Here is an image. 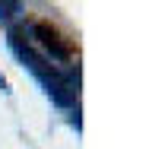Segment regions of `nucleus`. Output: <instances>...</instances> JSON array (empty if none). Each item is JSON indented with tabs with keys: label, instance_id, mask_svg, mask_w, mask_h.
<instances>
[{
	"label": "nucleus",
	"instance_id": "obj_2",
	"mask_svg": "<svg viewBox=\"0 0 146 149\" xmlns=\"http://www.w3.org/2000/svg\"><path fill=\"white\" fill-rule=\"evenodd\" d=\"M22 13V3H6V0H0V22H10V19H16Z\"/></svg>",
	"mask_w": 146,
	"mask_h": 149
},
{
	"label": "nucleus",
	"instance_id": "obj_3",
	"mask_svg": "<svg viewBox=\"0 0 146 149\" xmlns=\"http://www.w3.org/2000/svg\"><path fill=\"white\" fill-rule=\"evenodd\" d=\"M0 89H3V92H10V89H6V79H3V76H0Z\"/></svg>",
	"mask_w": 146,
	"mask_h": 149
},
{
	"label": "nucleus",
	"instance_id": "obj_1",
	"mask_svg": "<svg viewBox=\"0 0 146 149\" xmlns=\"http://www.w3.org/2000/svg\"><path fill=\"white\" fill-rule=\"evenodd\" d=\"M26 32H29L32 38H38V41L45 45V51L57 60V63H67V60H70V51H67V48L57 41V35L48 29V26H26Z\"/></svg>",
	"mask_w": 146,
	"mask_h": 149
}]
</instances>
